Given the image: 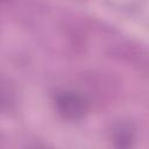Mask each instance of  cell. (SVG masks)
I'll list each match as a JSON object with an SVG mask.
<instances>
[{
    "instance_id": "1",
    "label": "cell",
    "mask_w": 149,
    "mask_h": 149,
    "mask_svg": "<svg viewBox=\"0 0 149 149\" xmlns=\"http://www.w3.org/2000/svg\"><path fill=\"white\" fill-rule=\"evenodd\" d=\"M58 113L68 120H78L87 111V101L83 94L76 91H64L56 97Z\"/></svg>"
},
{
    "instance_id": "3",
    "label": "cell",
    "mask_w": 149,
    "mask_h": 149,
    "mask_svg": "<svg viewBox=\"0 0 149 149\" xmlns=\"http://www.w3.org/2000/svg\"><path fill=\"white\" fill-rule=\"evenodd\" d=\"M9 102V95L3 90H0V111L3 109Z\"/></svg>"
},
{
    "instance_id": "2",
    "label": "cell",
    "mask_w": 149,
    "mask_h": 149,
    "mask_svg": "<svg viewBox=\"0 0 149 149\" xmlns=\"http://www.w3.org/2000/svg\"><path fill=\"white\" fill-rule=\"evenodd\" d=\"M113 142L116 149H130L134 142V134L126 123H119L113 132Z\"/></svg>"
},
{
    "instance_id": "4",
    "label": "cell",
    "mask_w": 149,
    "mask_h": 149,
    "mask_svg": "<svg viewBox=\"0 0 149 149\" xmlns=\"http://www.w3.org/2000/svg\"><path fill=\"white\" fill-rule=\"evenodd\" d=\"M33 149H49V148L45 147V146H36V147H34Z\"/></svg>"
}]
</instances>
